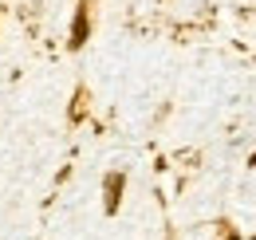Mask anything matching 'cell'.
<instances>
[{"label": "cell", "mask_w": 256, "mask_h": 240, "mask_svg": "<svg viewBox=\"0 0 256 240\" xmlns=\"http://www.w3.org/2000/svg\"><path fill=\"white\" fill-rule=\"evenodd\" d=\"M122 189H126V174H122V170H114V174L102 178V209H106V216L118 212V205H122Z\"/></svg>", "instance_id": "cell-1"}, {"label": "cell", "mask_w": 256, "mask_h": 240, "mask_svg": "<svg viewBox=\"0 0 256 240\" xmlns=\"http://www.w3.org/2000/svg\"><path fill=\"white\" fill-rule=\"evenodd\" d=\"M87 40H91V12H87V0H79V8H75V16H71V36H67V48H71V52H79Z\"/></svg>", "instance_id": "cell-2"}]
</instances>
